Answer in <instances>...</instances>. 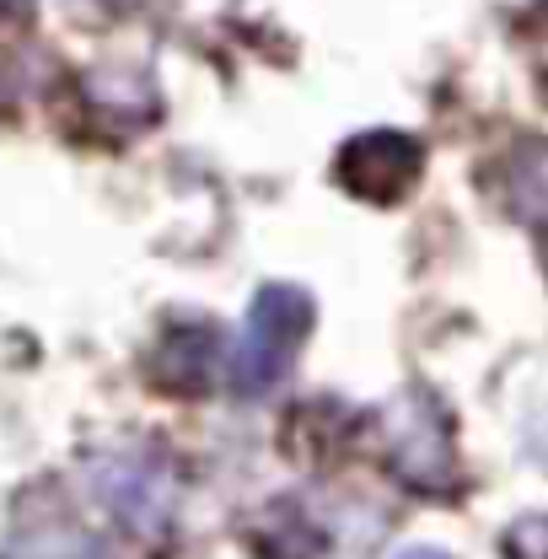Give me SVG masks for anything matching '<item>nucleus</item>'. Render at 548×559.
Returning a JSON list of instances; mask_svg holds the SVG:
<instances>
[{"label": "nucleus", "instance_id": "1", "mask_svg": "<svg viewBox=\"0 0 548 559\" xmlns=\"http://www.w3.org/2000/svg\"><path fill=\"white\" fill-rule=\"evenodd\" d=\"M382 430H388V468L414 489V495H457L463 489V468H457V447H452V419L446 409L425 393V388H409L388 415H382Z\"/></svg>", "mask_w": 548, "mask_h": 559}, {"label": "nucleus", "instance_id": "2", "mask_svg": "<svg viewBox=\"0 0 548 559\" xmlns=\"http://www.w3.org/2000/svg\"><path fill=\"white\" fill-rule=\"evenodd\" d=\"M312 329V296L296 285H264L248 307V334L231 355V393L259 399L279 377H290V360Z\"/></svg>", "mask_w": 548, "mask_h": 559}, {"label": "nucleus", "instance_id": "3", "mask_svg": "<svg viewBox=\"0 0 548 559\" xmlns=\"http://www.w3.org/2000/svg\"><path fill=\"white\" fill-rule=\"evenodd\" d=\"M419 140L398 130H366L339 151V183L366 205H398L419 178Z\"/></svg>", "mask_w": 548, "mask_h": 559}, {"label": "nucleus", "instance_id": "4", "mask_svg": "<svg viewBox=\"0 0 548 559\" xmlns=\"http://www.w3.org/2000/svg\"><path fill=\"white\" fill-rule=\"evenodd\" d=\"M97 489L108 500V511L135 527V533H162L178 511V479L151 463V457H114L97 468Z\"/></svg>", "mask_w": 548, "mask_h": 559}, {"label": "nucleus", "instance_id": "5", "mask_svg": "<svg viewBox=\"0 0 548 559\" xmlns=\"http://www.w3.org/2000/svg\"><path fill=\"white\" fill-rule=\"evenodd\" d=\"M156 371L178 393H205L221 377V329H172L156 349Z\"/></svg>", "mask_w": 548, "mask_h": 559}, {"label": "nucleus", "instance_id": "6", "mask_svg": "<svg viewBox=\"0 0 548 559\" xmlns=\"http://www.w3.org/2000/svg\"><path fill=\"white\" fill-rule=\"evenodd\" d=\"M253 555L259 559H318L323 555V533L307 522V511L296 500H274L270 511L253 522Z\"/></svg>", "mask_w": 548, "mask_h": 559}, {"label": "nucleus", "instance_id": "7", "mask_svg": "<svg viewBox=\"0 0 548 559\" xmlns=\"http://www.w3.org/2000/svg\"><path fill=\"white\" fill-rule=\"evenodd\" d=\"M0 559H108V549L70 522H44V527H16Z\"/></svg>", "mask_w": 548, "mask_h": 559}, {"label": "nucleus", "instance_id": "8", "mask_svg": "<svg viewBox=\"0 0 548 559\" xmlns=\"http://www.w3.org/2000/svg\"><path fill=\"white\" fill-rule=\"evenodd\" d=\"M505 200H511V215H522V221H548V145L533 140L516 151Z\"/></svg>", "mask_w": 548, "mask_h": 559}, {"label": "nucleus", "instance_id": "9", "mask_svg": "<svg viewBox=\"0 0 548 559\" xmlns=\"http://www.w3.org/2000/svg\"><path fill=\"white\" fill-rule=\"evenodd\" d=\"M505 559H548V516L533 511V516H516L500 538Z\"/></svg>", "mask_w": 548, "mask_h": 559}, {"label": "nucleus", "instance_id": "10", "mask_svg": "<svg viewBox=\"0 0 548 559\" xmlns=\"http://www.w3.org/2000/svg\"><path fill=\"white\" fill-rule=\"evenodd\" d=\"M398 559H452V555H446V549H404Z\"/></svg>", "mask_w": 548, "mask_h": 559}]
</instances>
